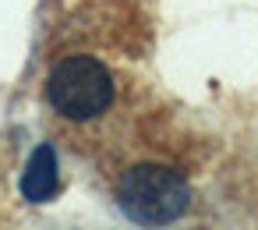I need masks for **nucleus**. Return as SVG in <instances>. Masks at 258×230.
<instances>
[{"instance_id": "3", "label": "nucleus", "mask_w": 258, "mask_h": 230, "mask_svg": "<svg viewBox=\"0 0 258 230\" xmlns=\"http://www.w3.org/2000/svg\"><path fill=\"white\" fill-rule=\"evenodd\" d=\"M60 188V174H57V156L50 145H39L25 166V177H22V195L29 202H50Z\"/></svg>"}, {"instance_id": "1", "label": "nucleus", "mask_w": 258, "mask_h": 230, "mask_svg": "<svg viewBox=\"0 0 258 230\" xmlns=\"http://www.w3.org/2000/svg\"><path fill=\"white\" fill-rule=\"evenodd\" d=\"M117 202L124 216L135 219L138 226H166L180 219L184 209L191 205V188L177 170L145 163V166H131L120 177Z\"/></svg>"}, {"instance_id": "2", "label": "nucleus", "mask_w": 258, "mask_h": 230, "mask_svg": "<svg viewBox=\"0 0 258 230\" xmlns=\"http://www.w3.org/2000/svg\"><path fill=\"white\" fill-rule=\"evenodd\" d=\"M50 103L71 117V121H89L99 117L113 103V78L96 57H68L50 71Z\"/></svg>"}]
</instances>
